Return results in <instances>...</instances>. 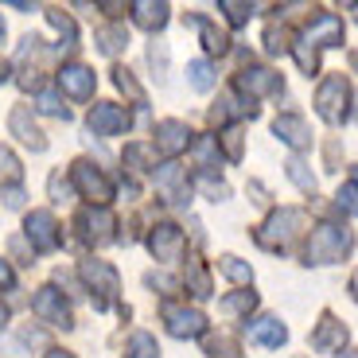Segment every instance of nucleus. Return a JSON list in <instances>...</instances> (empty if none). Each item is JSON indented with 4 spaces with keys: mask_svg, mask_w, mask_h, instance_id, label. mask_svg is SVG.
Wrapping results in <instances>:
<instances>
[{
    "mask_svg": "<svg viewBox=\"0 0 358 358\" xmlns=\"http://www.w3.org/2000/svg\"><path fill=\"white\" fill-rule=\"evenodd\" d=\"M8 125H12V133H16V136H20V141H24V144H31L36 152H43V148H47L43 133H39V125H36V121H31V113H27V106H16V109H12Z\"/></svg>",
    "mask_w": 358,
    "mask_h": 358,
    "instance_id": "6ab92c4d",
    "label": "nucleus"
},
{
    "mask_svg": "<svg viewBox=\"0 0 358 358\" xmlns=\"http://www.w3.org/2000/svg\"><path fill=\"white\" fill-rule=\"evenodd\" d=\"M280 90H285V82H280V74L268 71V66H245L238 74V94L250 101L265 98V94H280Z\"/></svg>",
    "mask_w": 358,
    "mask_h": 358,
    "instance_id": "6e6552de",
    "label": "nucleus"
},
{
    "mask_svg": "<svg viewBox=\"0 0 358 358\" xmlns=\"http://www.w3.org/2000/svg\"><path fill=\"white\" fill-rule=\"evenodd\" d=\"M273 133H277L288 148H308V144H312V129H308V121L300 113H280L277 121H273Z\"/></svg>",
    "mask_w": 358,
    "mask_h": 358,
    "instance_id": "a211bd4d",
    "label": "nucleus"
},
{
    "mask_svg": "<svg viewBox=\"0 0 358 358\" xmlns=\"http://www.w3.org/2000/svg\"><path fill=\"white\" fill-rule=\"evenodd\" d=\"M350 12H355V20H358V4H355V8H350Z\"/></svg>",
    "mask_w": 358,
    "mask_h": 358,
    "instance_id": "3c124183",
    "label": "nucleus"
},
{
    "mask_svg": "<svg viewBox=\"0 0 358 358\" xmlns=\"http://www.w3.org/2000/svg\"><path fill=\"white\" fill-rule=\"evenodd\" d=\"M187 74H191V86H195L199 94H206V90L215 86V71H210V63H206V59L187 63Z\"/></svg>",
    "mask_w": 358,
    "mask_h": 358,
    "instance_id": "7c9ffc66",
    "label": "nucleus"
},
{
    "mask_svg": "<svg viewBox=\"0 0 358 358\" xmlns=\"http://www.w3.org/2000/svg\"><path fill=\"white\" fill-rule=\"evenodd\" d=\"M94 71L90 66H82V63H71V66H63L59 71V90H63L66 98H74V101H86V98H94Z\"/></svg>",
    "mask_w": 358,
    "mask_h": 358,
    "instance_id": "ddd939ff",
    "label": "nucleus"
},
{
    "mask_svg": "<svg viewBox=\"0 0 358 358\" xmlns=\"http://www.w3.org/2000/svg\"><path fill=\"white\" fill-rule=\"evenodd\" d=\"M78 226H82V238H86L90 245H101V242H113V215H109L106 206H98V210H82L78 215Z\"/></svg>",
    "mask_w": 358,
    "mask_h": 358,
    "instance_id": "2eb2a0df",
    "label": "nucleus"
},
{
    "mask_svg": "<svg viewBox=\"0 0 358 358\" xmlns=\"http://www.w3.org/2000/svg\"><path fill=\"white\" fill-rule=\"evenodd\" d=\"M39 109H43V113H51V117H66V106L55 98L51 90H39Z\"/></svg>",
    "mask_w": 358,
    "mask_h": 358,
    "instance_id": "4c0bfd02",
    "label": "nucleus"
},
{
    "mask_svg": "<svg viewBox=\"0 0 358 358\" xmlns=\"http://www.w3.org/2000/svg\"><path fill=\"white\" fill-rule=\"evenodd\" d=\"M16 285V273H12V265L4 257H0V292H8V288Z\"/></svg>",
    "mask_w": 358,
    "mask_h": 358,
    "instance_id": "37998d69",
    "label": "nucleus"
},
{
    "mask_svg": "<svg viewBox=\"0 0 358 358\" xmlns=\"http://www.w3.org/2000/svg\"><path fill=\"white\" fill-rule=\"evenodd\" d=\"M304 39L320 51V47H343V20L335 12H320V16L308 24Z\"/></svg>",
    "mask_w": 358,
    "mask_h": 358,
    "instance_id": "f8f14e48",
    "label": "nucleus"
},
{
    "mask_svg": "<svg viewBox=\"0 0 358 358\" xmlns=\"http://www.w3.org/2000/svg\"><path fill=\"white\" fill-rule=\"evenodd\" d=\"M292 55H296V63H300V71H304L308 78H312V74L320 71V51H315V47L308 43L304 36H300V39L292 43Z\"/></svg>",
    "mask_w": 358,
    "mask_h": 358,
    "instance_id": "a878e982",
    "label": "nucleus"
},
{
    "mask_svg": "<svg viewBox=\"0 0 358 358\" xmlns=\"http://www.w3.org/2000/svg\"><path fill=\"white\" fill-rule=\"evenodd\" d=\"M148 250H152L156 261H183V250H187V242H183V230L171 222H160L152 226V234H148Z\"/></svg>",
    "mask_w": 358,
    "mask_h": 358,
    "instance_id": "0eeeda50",
    "label": "nucleus"
},
{
    "mask_svg": "<svg viewBox=\"0 0 358 358\" xmlns=\"http://www.w3.org/2000/svg\"><path fill=\"white\" fill-rule=\"evenodd\" d=\"M0 39H4V20H0Z\"/></svg>",
    "mask_w": 358,
    "mask_h": 358,
    "instance_id": "8fccbe9b",
    "label": "nucleus"
},
{
    "mask_svg": "<svg viewBox=\"0 0 358 358\" xmlns=\"http://www.w3.org/2000/svg\"><path fill=\"white\" fill-rule=\"evenodd\" d=\"M156 183L171 195V203H187V183H183V171H179L176 164H168V168L156 171Z\"/></svg>",
    "mask_w": 358,
    "mask_h": 358,
    "instance_id": "5701e85b",
    "label": "nucleus"
},
{
    "mask_svg": "<svg viewBox=\"0 0 358 358\" xmlns=\"http://www.w3.org/2000/svg\"><path fill=\"white\" fill-rule=\"evenodd\" d=\"M168 4H152V0H141V4H133V20L144 27V31H160L164 24H168Z\"/></svg>",
    "mask_w": 358,
    "mask_h": 358,
    "instance_id": "412c9836",
    "label": "nucleus"
},
{
    "mask_svg": "<svg viewBox=\"0 0 358 358\" xmlns=\"http://www.w3.org/2000/svg\"><path fill=\"white\" fill-rule=\"evenodd\" d=\"M47 20H51V24L66 36V47H74V24H71V16H63L59 8H51V12H47Z\"/></svg>",
    "mask_w": 358,
    "mask_h": 358,
    "instance_id": "58836bf2",
    "label": "nucleus"
},
{
    "mask_svg": "<svg viewBox=\"0 0 358 358\" xmlns=\"http://www.w3.org/2000/svg\"><path fill=\"white\" fill-rule=\"evenodd\" d=\"M304 230H308V210H300V206H280V210H273V215L265 218V226L257 230V245H265V250H273V253H288L292 242Z\"/></svg>",
    "mask_w": 358,
    "mask_h": 358,
    "instance_id": "f03ea898",
    "label": "nucleus"
},
{
    "mask_svg": "<svg viewBox=\"0 0 358 358\" xmlns=\"http://www.w3.org/2000/svg\"><path fill=\"white\" fill-rule=\"evenodd\" d=\"M355 250V234L339 222H320L304 245V265H335Z\"/></svg>",
    "mask_w": 358,
    "mask_h": 358,
    "instance_id": "f257e3e1",
    "label": "nucleus"
},
{
    "mask_svg": "<svg viewBox=\"0 0 358 358\" xmlns=\"http://www.w3.org/2000/svg\"><path fill=\"white\" fill-rule=\"evenodd\" d=\"M195 27H199V36H203V47H206L210 55H226V51H230V36H226V31H218V27L210 24L206 16H195Z\"/></svg>",
    "mask_w": 358,
    "mask_h": 358,
    "instance_id": "4be33fe9",
    "label": "nucleus"
},
{
    "mask_svg": "<svg viewBox=\"0 0 358 358\" xmlns=\"http://www.w3.org/2000/svg\"><path fill=\"white\" fill-rule=\"evenodd\" d=\"M8 78V63H4V59H0V82Z\"/></svg>",
    "mask_w": 358,
    "mask_h": 358,
    "instance_id": "49530a36",
    "label": "nucleus"
},
{
    "mask_svg": "<svg viewBox=\"0 0 358 358\" xmlns=\"http://www.w3.org/2000/svg\"><path fill=\"white\" fill-rule=\"evenodd\" d=\"M285 171H288V179H292V183H296L300 191H304V195H315V187H320V183H315V176L308 171V164L300 160V156H288Z\"/></svg>",
    "mask_w": 358,
    "mask_h": 358,
    "instance_id": "b1692460",
    "label": "nucleus"
},
{
    "mask_svg": "<svg viewBox=\"0 0 358 358\" xmlns=\"http://www.w3.org/2000/svg\"><path fill=\"white\" fill-rule=\"evenodd\" d=\"M187 144H191V129L183 125V121L168 117V121H160V125H156V148H160L164 156H179Z\"/></svg>",
    "mask_w": 358,
    "mask_h": 358,
    "instance_id": "f3484780",
    "label": "nucleus"
},
{
    "mask_svg": "<svg viewBox=\"0 0 358 358\" xmlns=\"http://www.w3.org/2000/svg\"><path fill=\"white\" fill-rule=\"evenodd\" d=\"M47 358H74V355H66V350H47Z\"/></svg>",
    "mask_w": 358,
    "mask_h": 358,
    "instance_id": "c03bdc74",
    "label": "nucleus"
},
{
    "mask_svg": "<svg viewBox=\"0 0 358 358\" xmlns=\"http://www.w3.org/2000/svg\"><path fill=\"white\" fill-rule=\"evenodd\" d=\"M125 160L136 164V171H148V168H152V164H148V148H144V144H129V148H125Z\"/></svg>",
    "mask_w": 358,
    "mask_h": 358,
    "instance_id": "ea45409f",
    "label": "nucleus"
},
{
    "mask_svg": "<svg viewBox=\"0 0 358 358\" xmlns=\"http://www.w3.org/2000/svg\"><path fill=\"white\" fill-rule=\"evenodd\" d=\"M199 187H203L206 195L215 199V203H218V199H226V183H222V179H218V183H215V179H210V176H203V179H199Z\"/></svg>",
    "mask_w": 358,
    "mask_h": 358,
    "instance_id": "79ce46f5",
    "label": "nucleus"
},
{
    "mask_svg": "<svg viewBox=\"0 0 358 358\" xmlns=\"http://www.w3.org/2000/svg\"><path fill=\"white\" fill-rule=\"evenodd\" d=\"M183 285H187V292L195 296V300H206V296L215 292L206 261H199V257H191V261H187V268H183Z\"/></svg>",
    "mask_w": 358,
    "mask_h": 358,
    "instance_id": "aec40b11",
    "label": "nucleus"
},
{
    "mask_svg": "<svg viewBox=\"0 0 358 358\" xmlns=\"http://www.w3.org/2000/svg\"><path fill=\"white\" fill-rule=\"evenodd\" d=\"M350 296H355V300H358V273H355V277H350Z\"/></svg>",
    "mask_w": 358,
    "mask_h": 358,
    "instance_id": "a18cd8bd",
    "label": "nucleus"
},
{
    "mask_svg": "<svg viewBox=\"0 0 358 358\" xmlns=\"http://www.w3.org/2000/svg\"><path fill=\"white\" fill-rule=\"evenodd\" d=\"M335 203H339L343 210H347V215H355V218H358V179H347V183H343L339 195H335Z\"/></svg>",
    "mask_w": 358,
    "mask_h": 358,
    "instance_id": "c9c22d12",
    "label": "nucleus"
},
{
    "mask_svg": "<svg viewBox=\"0 0 358 358\" xmlns=\"http://www.w3.org/2000/svg\"><path fill=\"white\" fill-rule=\"evenodd\" d=\"M245 335H250V343H257V347H285L288 343V327L277 315H261V320L245 323Z\"/></svg>",
    "mask_w": 358,
    "mask_h": 358,
    "instance_id": "dca6fc26",
    "label": "nucleus"
},
{
    "mask_svg": "<svg viewBox=\"0 0 358 358\" xmlns=\"http://www.w3.org/2000/svg\"><path fill=\"white\" fill-rule=\"evenodd\" d=\"M24 179V168H20V160L8 152V148H0V183L8 187V183H20Z\"/></svg>",
    "mask_w": 358,
    "mask_h": 358,
    "instance_id": "72a5a7b5",
    "label": "nucleus"
},
{
    "mask_svg": "<svg viewBox=\"0 0 358 358\" xmlns=\"http://www.w3.org/2000/svg\"><path fill=\"white\" fill-rule=\"evenodd\" d=\"M261 39H265V51H268V55H285V51H292V36H288V27H280V24H268Z\"/></svg>",
    "mask_w": 358,
    "mask_h": 358,
    "instance_id": "bb28decb",
    "label": "nucleus"
},
{
    "mask_svg": "<svg viewBox=\"0 0 358 358\" xmlns=\"http://www.w3.org/2000/svg\"><path fill=\"white\" fill-rule=\"evenodd\" d=\"M164 323H168V331L176 335V339H199V335L206 331V315L199 312V308H183L176 304V300H168V304L160 308Z\"/></svg>",
    "mask_w": 358,
    "mask_h": 358,
    "instance_id": "20e7f679",
    "label": "nucleus"
},
{
    "mask_svg": "<svg viewBox=\"0 0 358 358\" xmlns=\"http://www.w3.org/2000/svg\"><path fill=\"white\" fill-rule=\"evenodd\" d=\"M257 308V292H234L222 300V315H250Z\"/></svg>",
    "mask_w": 358,
    "mask_h": 358,
    "instance_id": "cd10ccee",
    "label": "nucleus"
},
{
    "mask_svg": "<svg viewBox=\"0 0 358 358\" xmlns=\"http://www.w3.org/2000/svg\"><path fill=\"white\" fill-rule=\"evenodd\" d=\"M71 179H74V187L82 191V199H90V203H98V206H106L109 199H113V183H109L106 176H101L94 164H86V160H78L71 168Z\"/></svg>",
    "mask_w": 358,
    "mask_h": 358,
    "instance_id": "39448f33",
    "label": "nucleus"
},
{
    "mask_svg": "<svg viewBox=\"0 0 358 358\" xmlns=\"http://www.w3.org/2000/svg\"><path fill=\"white\" fill-rule=\"evenodd\" d=\"M195 160H199V168H203V171H210V168H218V164H222L218 136H199V141H195Z\"/></svg>",
    "mask_w": 358,
    "mask_h": 358,
    "instance_id": "393cba45",
    "label": "nucleus"
},
{
    "mask_svg": "<svg viewBox=\"0 0 358 358\" xmlns=\"http://www.w3.org/2000/svg\"><path fill=\"white\" fill-rule=\"evenodd\" d=\"M82 280H86L94 292H98V300H94V308H109V300L117 296V273L113 265H106V261H82Z\"/></svg>",
    "mask_w": 358,
    "mask_h": 358,
    "instance_id": "1a4fd4ad",
    "label": "nucleus"
},
{
    "mask_svg": "<svg viewBox=\"0 0 358 358\" xmlns=\"http://www.w3.org/2000/svg\"><path fill=\"white\" fill-rule=\"evenodd\" d=\"M347 327H343L339 320H335L331 312L320 320V327L312 331V350H320V355H343V343H347Z\"/></svg>",
    "mask_w": 358,
    "mask_h": 358,
    "instance_id": "4468645a",
    "label": "nucleus"
},
{
    "mask_svg": "<svg viewBox=\"0 0 358 358\" xmlns=\"http://www.w3.org/2000/svg\"><path fill=\"white\" fill-rule=\"evenodd\" d=\"M355 71H358V55H355Z\"/></svg>",
    "mask_w": 358,
    "mask_h": 358,
    "instance_id": "603ef678",
    "label": "nucleus"
},
{
    "mask_svg": "<svg viewBox=\"0 0 358 358\" xmlns=\"http://www.w3.org/2000/svg\"><path fill=\"white\" fill-rule=\"evenodd\" d=\"M206 355L210 358H238V343L218 335V339H206Z\"/></svg>",
    "mask_w": 358,
    "mask_h": 358,
    "instance_id": "e433bc0d",
    "label": "nucleus"
},
{
    "mask_svg": "<svg viewBox=\"0 0 358 358\" xmlns=\"http://www.w3.org/2000/svg\"><path fill=\"white\" fill-rule=\"evenodd\" d=\"M222 141H226V156H230V160H242V133H238V129H230Z\"/></svg>",
    "mask_w": 358,
    "mask_h": 358,
    "instance_id": "a19ab883",
    "label": "nucleus"
},
{
    "mask_svg": "<svg viewBox=\"0 0 358 358\" xmlns=\"http://www.w3.org/2000/svg\"><path fill=\"white\" fill-rule=\"evenodd\" d=\"M4 323H8V312H4V304H0V327H4Z\"/></svg>",
    "mask_w": 358,
    "mask_h": 358,
    "instance_id": "de8ad7c7",
    "label": "nucleus"
},
{
    "mask_svg": "<svg viewBox=\"0 0 358 358\" xmlns=\"http://www.w3.org/2000/svg\"><path fill=\"white\" fill-rule=\"evenodd\" d=\"M98 47L106 55H117L121 47H129V31H125V27H101V31H98Z\"/></svg>",
    "mask_w": 358,
    "mask_h": 358,
    "instance_id": "c756f323",
    "label": "nucleus"
},
{
    "mask_svg": "<svg viewBox=\"0 0 358 358\" xmlns=\"http://www.w3.org/2000/svg\"><path fill=\"white\" fill-rule=\"evenodd\" d=\"M90 129L98 136H121L129 129V113L125 106H113V101H98L90 109Z\"/></svg>",
    "mask_w": 358,
    "mask_h": 358,
    "instance_id": "9b49d317",
    "label": "nucleus"
},
{
    "mask_svg": "<svg viewBox=\"0 0 358 358\" xmlns=\"http://www.w3.org/2000/svg\"><path fill=\"white\" fill-rule=\"evenodd\" d=\"M218 268H222L234 285H250V280H253V268L245 265L242 257H222V261H218Z\"/></svg>",
    "mask_w": 358,
    "mask_h": 358,
    "instance_id": "2f4dec72",
    "label": "nucleus"
},
{
    "mask_svg": "<svg viewBox=\"0 0 358 358\" xmlns=\"http://www.w3.org/2000/svg\"><path fill=\"white\" fill-rule=\"evenodd\" d=\"M125 358H160V347H156V339L148 331H136L133 343H129V355Z\"/></svg>",
    "mask_w": 358,
    "mask_h": 358,
    "instance_id": "473e14b6",
    "label": "nucleus"
},
{
    "mask_svg": "<svg viewBox=\"0 0 358 358\" xmlns=\"http://www.w3.org/2000/svg\"><path fill=\"white\" fill-rule=\"evenodd\" d=\"M31 312L39 315L43 323H51V327H71V308H66L63 292H55V288H39L36 300H31Z\"/></svg>",
    "mask_w": 358,
    "mask_h": 358,
    "instance_id": "9d476101",
    "label": "nucleus"
},
{
    "mask_svg": "<svg viewBox=\"0 0 358 358\" xmlns=\"http://www.w3.org/2000/svg\"><path fill=\"white\" fill-rule=\"evenodd\" d=\"M24 230H27V242H31V250H39V253L59 250V242H63L59 222H55L51 210H31V215H27V222H24Z\"/></svg>",
    "mask_w": 358,
    "mask_h": 358,
    "instance_id": "423d86ee",
    "label": "nucleus"
},
{
    "mask_svg": "<svg viewBox=\"0 0 358 358\" xmlns=\"http://www.w3.org/2000/svg\"><path fill=\"white\" fill-rule=\"evenodd\" d=\"M218 12H226V20H230L234 27H242L253 20V12H257V4H242V0H222L218 4Z\"/></svg>",
    "mask_w": 358,
    "mask_h": 358,
    "instance_id": "c85d7f7f",
    "label": "nucleus"
},
{
    "mask_svg": "<svg viewBox=\"0 0 358 358\" xmlns=\"http://www.w3.org/2000/svg\"><path fill=\"white\" fill-rule=\"evenodd\" d=\"M315 113L327 121V125H343L350 113V82L347 74H327L315 90Z\"/></svg>",
    "mask_w": 358,
    "mask_h": 358,
    "instance_id": "7ed1b4c3",
    "label": "nucleus"
},
{
    "mask_svg": "<svg viewBox=\"0 0 358 358\" xmlns=\"http://www.w3.org/2000/svg\"><path fill=\"white\" fill-rule=\"evenodd\" d=\"M355 117H358V109H355Z\"/></svg>",
    "mask_w": 358,
    "mask_h": 358,
    "instance_id": "864d4df0",
    "label": "nucleus"
},
{
    "mask_svg": "<svg viewBox=\"0 0 358 358\" xmlns=\"http://www.w3.org/2000/svg\"><path fill=\"white\" fill-rule=\"evenodd\" d=\"M339 358H358V350H343V355Z\"/></svg>",
    "mask_w": 358,
    "mask_h": 358,
    "instance_id": "09e8293b",
    "label": "nucleus"
},
{
    "mask_svg": "<svg viewBox=\"0 0 358 358\" xmlns=\"http://www.w3.org/2000/svg\"><path fill=\"white\" fill-rule=\"evenodd\" d=\"M113 82H117V90H125V94L136 101V106H144V90L136 86L133 71H125V66H117V71H113Z\"/></svg>",
    "mask_w": 358,
    "mask_h": 358,
    "instance_id": "f704fd0d",
    "label": "nucleus"
}]
</instances>
